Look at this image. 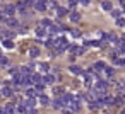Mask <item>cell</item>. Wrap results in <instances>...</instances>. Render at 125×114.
<instances>
[{"instance_id": "6da1fadb", "label": "cell", "mask_w": 125, "mask_h": 114, "mask_svg": "<svg viewBox=\"0 0 125 114\" xmlns=\"http://www.w3.org/2000/svg\"><path fill=\"white\" fill-rule=\"evenodd\" d=\"M2 12H4V16H5V17H12V16L16 14V5L7 4V5H4V7H2Z\"/></svg>"}, {"instance_id": "7a4b0ae2", "label": "cell", "mask_w": 125, "mask_h": 114, "mask_svg": "<svg viewBox=\"0 0 125 114\" xmlns=\"http://www.w3.org/2000/svg\"><path fill=\"white\" fill-rule=\"evenodd\" d=\"M94 89L99 90V92H106V89H108V82H106V80H96Z\"/></svg>"}, {"instance_id": "3957f363", "label": "cell", "mask_w": 125, "mask_h": 114, "mask_svg": "<svg viewBox=\"0 0 125 114\" xmlns=\"http://www.w3.org/2000/svg\"><path fill=\"white\" fill-rule=\"evenodd\" d=\"M36 97H33V99H24V100H21V104L26 107V109H34V106H36Z\"/></svg>"}, {"instance_id": "277c9868", "label": "cell", "mask_w": 125, "mask_h": 114, "mask_svg": "<svg viewBox=\"0 0 125 114\" xmlns=\"http://www.w3.org/2000/svg\"><path fill=\"white\" fill-rule=\"evenodd\" d=\"M48 2H46V0H36V2H34V9L36 10H40V12H43V10H46V5Z\"/></svg>"}, {"instance_id": "5b68a950", "label": "cell", "mask_w": 125, "mask_h": 114, "mask_svg": "<svg viewBox=\"0 0 125 114\" xmlns=\"http://www.w3.org/2000/svg\"><path fill=\"white\" fill-rule=\"evenodd\" d=\"M14 111H16V104H14V102H9V104L4 107V112H2V114H16Z\"/></svg>"}, {"instance_id": "8992f818", "label": "cell", "mask_w": 125, "mask_h": 114, "mask_svg": "<svg viewBox=\"0 0 125 114\" xmlns=\"http://www.w3.org/2000/svg\"><path fill=\"white\" fill-rule=\"evenodd\" d=\"M98 102L101 104V107H103V106H113V97H108V95H104V97H103V99H99Z\"/></svg>"}, {"instance_id": "52a82bcc", "label": "cell", "mask_w": 125, "mask_h": 114, "mask_svg": "<svg viewBox=\"0 0 125 114\" xmlns=\"http://www.w3.org/2000/svg\"><path fill=\"white\" fill-rule=\"evenodd\" d=\"M31 82H33V85L43 83V77H41L40 73H33V75H31Z\"/></svg>"}, {"instance_id": "ba28073f", "label": "cell", "mask_w": 125, "mask_h": 114, "mask_svg": "<svg viewBox=\"0 0 125 114\" xmlns=\"http://www.w3.org/2000/svg\"><path fill=\"white\" fill-rule=\"evenodd\" d=\"M55 78H57V75H46V77H43V83L45 85H52V83H55Z\"/></svg>"}, {"instance_id": "9c48e42d", "label": "cell", "mask_w": 125, "mask_h": 114, "mask_svg": "<svg viewBox=\"0 0 125 114\" xmlns=\"http://www.w3.org/2000/svg\"><path fill=\"white\" fill-rule=\"evenodd\" d=\"M53 107H55V109H62V111H63L65 104H63L62 97H55V100H53Z\"/></svg>"}, {"instance_id": "30bf717a", "label": "cell", "mask_w": 125, "mask_h": 114, "mask_svg": "<svg viewBox=\"0 0 125 114\" xmlns=\"http://www.w3.org/2000/svg\"><path fill=\"white\" fill-rule=\"evenodd\" d=\"M101 7H103V10H106V12H111V10H113V5H111V2H108V0H103V2H101Z\"/></svg>"}, {"instance_id": "8fae6325", "label": "cell", "mask_w": 125, "mask_h": 114, "mask_svg": "<svg viewBox=\"0 0 125 114\" xmlns=\"http://www.w3.org/2000/svg\"><path fill=\"white\" fill-rule=\"evenodd\" d=\"M7 26H10V27H17L19 26V22H17V19H12V17H7L5 21H4Z\"/></svg>"}, {"instance_id": "7c38bea8", "label": "cell", "mask_w": 125, "mask_h": 114, "mask_svg": "<svg viewBox=\"0 0 125 114\" xmlns=\"http://www.w3.org/2000/svg\"><path fill=\"white\" fill-rule=\"evenodd\" d=\"M46 34H48V33H46V29H45L43 26H38V27H36V36H38V38H45Z\"/></svg>"}, {"instance_id": "4fadbf2b", "label": "cell", "mask_w": 125, "mask_h": 114, "mask_svg": "<svg viewBox=\"0 0 125 114\" xmlns=\"http://www.w3.org/2000/svg\"><path fill=\"white\" fill-rule=\"evenodd\" d=\"M69 72H70V73H74V75H84L82 68H79V66H75V65H72V66L69 68Z\"/></svg>"}, {"instance_id": "5bb4252c", "label": "cell", "mask_w": 125, "mask_h": 114, "mask_svg": "<svg viewBox=\"0 0 125 114\" xmlns=\"http://www.w3.org/2000/svg\"><path fill=\"white\" fill-rule=\"evenodd\" d=\"M69 19H70V22H79L81 21V14L79 12H70Z\"/></svg>"}, {"instance_id": "9a60e30c", "label": "cell", "mask_w": 125, "mask_h": 114, "mask_svg": "<svg viewBox=\"0 0 125 114\" xmlns=\"http://www.w3.org/2000/svg\"><path fill=\"white\" fill-rule=\"evenodd\" d=\"M113 104H115V106H123V104H125V97H123V95H116V97L113 99Z\"/></svg>"}, {"instance_id": "2e32d148", "label": "cell", "mask_w": 125, "mask_h": 114, "mask_svg": "<svg viewBox=\"0 0 125 114\" xmlns=\"http://www.w3.org/2000/svg\"><path fill=\"white\" fill-rule=\"evenodd\" d=\"M93 68H94V70H96V72L99 73V72H104V68H106V65H104V63H101V61H98V63H96V65H94Z\"/></svg>"}, {"instance_id": "e0dca14e", "label": "cell", "mask_w": 125, "mask_h": 114, "mask_svg": "<svg viewBox=\"0 0 125 114\" xmlns=\"http://www.w3.org/2000/svg\"><path fill=\"white\" fill-rule=\"evenodd\" d=\"M16 10L26 14V5H24V2H17V4H16Z\"/></svg>"}, {"instance_id": "ac0fdd59", "label": "cell", "mask_w": 125, "mask_h": 114, "mask_svg": "<svg viewBox=\"0 0 125 114\" xmlns=\"http://www.w3.org/2000/svg\"><path fill=\"white\" fill-rule=\"evenodd\" d=\"M2 95H5V97H12V95H14V92H12V89H10V87H4Z\"/></svg>"}, {"instance_id": "d6986e66", "label": "cell", "mask_w": 125, "mask_h": 114, "mask_svg": "<svg viewBox=\"0 0 125 114\" xmlns=\"http://www.w3.org/2000/svg\"><path fill=\"white\" fill-rule=\"evenodd\" d=\"M38 100L41 102V106H48V104H50V99H48L46 95H43V94H41V95L38 97Z\"/></svg>"}, {"instance_id": "ffe728a7", "label": "cell", "mask_w": 125, "mask_h": 114, "mask_svg": "<svg viewBox=\"0 0 125 114\" xmlns=\"http://www.w3.org/2000/svg\"><path fill=\"white\" fill-rule=\"evenodd\" d=\"M53 94H55V95H58V97L65 95V92H63V89H62V87H55V89H53Z\"/></svg>"}, {"instance_id": "44dd1931", "label": "cell", "mask_w": 125, "mask_h": 114, "mask_svg": "<svg viewBox=\"0 0 125 114\" xmlns=\"http://www.w3.org/2000/svg\"><path fill=\"white\" fill-rule=\"evenodd\" d=\"M38 55H40V49H38V48H31V49H29V56H31V58H36Z\"/></svg>"}, {"instance_id": "7402d4cb", "label": "cell", "mask_w": 125, "mask_h": 114, "mask_svg": "<svg viewBox=\"0 0 125 114\" xmlns=\"http://www.w3.org/2000/svg\"><path fill=\"white\" fill-rule=\"evenodd\" d=\"M4 46L9 48V49H12V48H14V43H12L10 39H4Z\"/></svg>"}, {"instance_id": "603a6c76", "label": "cell", "mask_w": 125, "mask_h": 114, "mask_svg": "<svg viewBox=\"0 0 125 114\" xmlns=\"http://www.w3.org/2000/svg\"><path fill=\"white\" fill-rule=\"evenodd\" d=\"M26 95H28V99H33V97H36V92L33 89H28L26 90Z\"/></svg>"}, {"instance_id": "cb8c5ba5", "label": "cell", "mask_w": 125, "mask_h": 114, "mask_svg": "<svg viewBox=\"0 0 125 114\" xmlns=\"http://www.w3.org/2000/svg\"><path fill=\"white\" fill-rule=\"evenodd\" d=\"M65 14H67V9H60V7L57 9V16H58V17H63Z\"/></svg>"}, {"instance_id": "d4e9b609", "label": "cell", "mask_w": 125, "mask_h": 114, "mask_svg": "<svg viewBox=\"0 0 125 114\" xmlns=\"http://www.w3.org/2000/svg\"><path fill=\"white\" fill-rule=\"evenodd\" d=\"M9 73H10L12 77H16V75H19V68H17V66H12V68L9 70Z\"/></svg>"}, {"instance_id": "484cf974", "label": "cell", "mask_w": 125, "mask_h": 114, "mask_svg": "<svg viewBox=\"0 0 125 114\" xmlns=\"http://www.w3.org/2000/svg\"><path fill=\"white\" fill-rule=\"evenodd\" d=\"M41 26H43V27L46 29V27H50V26H52V22H50L48 19H43V21H41Z\"/></svg>"}, {"instance_id": "4316f807", "label": "cell", "mask_w": 125, "mask_h": 114, "mask_svg": "<svg viewBox=\"0 0 125 114\" xmlns=\"http://www.w3.org/2000/svg\"><path fill=\"white\" fill-rule=\"evenodd\" d=\"M40 70H41V72H48V70H50L48 63H41V65H40Z\"/></svg>"}, {"instance_id": "83f0119b", "label": "cell", "mask_w": 125, "mask_h": 114, "mask_svg": "<svg viewBox=\"0 0 125 114\" xmlns=\"http://www.w3.org/2000/svg\"><path fill=\"white\" fill-rule=\"evenodd\" d=\"M77 4H79V0H69V7H70V9H74Z\"/></svg>"}, {"instance_id": "f1b7e54d", "label": "cell", "mask_w": 125, "mask_h": 114, "mask_svg": "<svg viewBox=\"0 0 125 114\" xmlns=\"http://www.w3.org/2000/svg\"><path fill=\"white\" fill-rule=\"evenodd\" d=\"M120 14H122L120 10H111V16H113L115 19H120Z\"/></svg>"}, {"instance_id": "f546056e", "label": "cell", "mask_w": 125, "mask_h": 114, "mask_svg": "<svg viewBox=\"0 0 125 114\" xmlns=\"http://www.w3.org/2000/svg\"><path fill=\"white\" fill-rule=\"evenodd\" d=\"M77 49H79L77 44H70V46H69V51H72V53H77Z\"/></svg>"}, {"instance_id": "4dcf8cb0", "label": "cell", "mask_w": 125, "mask_h": 114, "mask_svg": "<svg viewBox=\"0 0 125 114\" xmlns=\"http://www.w3.org/2000/svg\"><path fill=\"white\" fill-rule=\"evenodd\" d=\"M113 72H115V70H113V68H110V66H106V68H104V73H106V75H110V77L113 75Z\"/></svg>"}, {"instance_id": "1f68e13d", "label": "cell", "mask_w": 125, "mask_h": 114, "mask_svg": "<svg viewBox=\"0 0 125 114\" xmlns=\"http://www.w3.org/2000/svg\"><path fill=\"white\" fill-rule=\"evenodd\" d=\"M34 89H36L38 92H43V89H45V83H38V85H34Z\"/></svg>"}, {"instance_id": "d6a6232c", "label": "cell", "mask_w": 125, "mask_h": 114, "mask_svg": "<svg viewBox=\"0 0 125 114\" xmlns=\"http://www.w3.org/2000/svg\"><path fill=\"white\" fill-rule=\"evenodd\" d=\"M116 26L118 27H125V21L123 19H116Z\"/></svg>"}, {"instance_id": "836d02e7", "label": "cell", "mask_w": 125, "mask_h": 114, "mask_svg": "<svg viewBox=\"0 0 125 114\" xmlns=\"http://www.w3.org/2000/svg\"><path fill=\"white\" fill-rule=\"evenodd\" d=\"M9 63V58H5V56H0V65H7Z\"/></svg>"}, {"instance_id": "e575fe53", "label": "cell", "mask_w": 125, "mask_h": 114, "mask_svg": "<svg viewBox=\"0 0 125 114\" xmlns=\"http://www.w3.org/2000/svg\"><path fill=\"white\" fill-rule=\"evenodd\" d=\"M48 4H50L48 7H52V9H58V4H57V2H48Z\"/></svg>"}, {"instance_id": "d590c367", "label": "cell", "mask_w": 125, "mask_h": 114, "mask_svg": "<svg viewBox=\"0 0 125 114\" xmlns=\"http://www.w3.org/2000/svg\"><path fill=\"white\" fill-rule=\"evenodd\" d=\"M72 36H74V38H79V36H81V33H79L77 29H72Z\"/></svg>"}, {"instance_id": "8d00e7d4", "label": "cell", "mask_w": 125, "mask_h": 114, "mask_svg": "<svg viewBox=\"0 0 125 114\" xmlns=\"http://www.w3.org/2000/svg\"><path fill=\"white\" fill-rule=\"evenodd\" d=\"M89 2L91 0H79V4H82V5H89Z\"/></svg>"}, {"instance_id": "74e56055", "label": "cell", "mask_w": 125, "mask_h": 114, "mask_svg": "<svg viewBox=\"0 0 125 114\" xmlns=\"http://www.w3.org/2000/svg\"><path fill=\"white\" fill-rule=\"evenodd\" d=\"M28 114H38L36 109H28Z\"/></svg>"}, {"instance_id": "f35d334b", "label": "cell", "mask_w": 125, "mask_h": 114, "mask_svg": "<svg viewBox=\"0 0 125 114\" xmlns=\"http://www.w3.org/2000/svg\"><path fill=\"white\" fill-rule=\"evenodd\" d=\"M120 5H122V9H123V12H125V0H120Z\"/></svg>"}, {"instance_id": "ab89813d", "label": "cell", "mask_w": 125, "mask_h": 114, "mask_svg": "<svg viewBox=\"0 0 125 114\" xmlns=\"http://www.w3.org/2000/svg\"><path fill=\"white\" fill-rule=\"evenodd\" d=\"M0 97H2V90H0Z\"/></svg>"}, {"instance_id": "60d3db41", "label": "cell", "mask_w": 125, "mask_h": 114, "mask_svg": "<svg viewBox=\"0 0 125 114\" xmlns=\"http://www.w3.org/2000/svg\"><path fill=\"white\" fill-rule=\"evenodd\" d=\"M122 114H125V111H122Z\"/></svg>"}]
</instances>
